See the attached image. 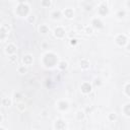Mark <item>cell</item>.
<instances>
[{
	"label": "cell",
	"mask_w": 130,
	"mask_h": 130,
	"mask_svg": "<svg viewBox=\"0 0 130 130\" xmlns=\"http://www.w3.org/2000/svg\"><path fill=\"white\" fill-rule=\"evenodd\" d=\"M77 43H78V40L77 39H71L70 40V45L71 46H75Z\"/></svg>",
	"instance_id": "1f68e13d"
},
{
	"label": "cell",
	"mask_w": 130,
	"mask_h": 130,
	"mask_svg": "<svg viewBox=\"0 0 130 130\" xmlns=\"http://www.w3.org/2000/svg\"><path fill=\"white\" fill-rule=\"evenodd\" d=\"M16 51H17V47L13 44V43H9L5 46L4 48V52L6 55L10 56V55H13V54H16Z\"/></svg>",
	"instance_id": "52a82bcc"
},
{
	"label": "cell",
	"mask_w": 130,
	"mask_h": 130,
	"mask_svg": "<svg viewBox=\"0 0 130 130\" xmlns=\"http://www.w3.org/2000/svg\"><path fill=\"white\" fill-rule=\"evenodd\" d=\"M16 108H17L18 111H20V112H24L25 109H26L25 104L22 103V102H17V104H16Z\"/></svg>",
	"instance_id": "44dd1931"
},
{
	"label": "cell",
	"mask_w": 130,
	"mask_h": 130,
	"mask_svg": "<svg viewBox=\"0 0 130 130\" xmlns=\"http://www.w3.org/2000/svg\"><path fill=\"white\" fill-rule=\"evenodd\" d=\"M129 37H130V35H129Z\"/></svg>",
	"instance_id": "74e56055"
},
{
	"label": "cell",
	"mask_w": 130,
	"mask_h": 130,
	"mask_svg": "<svg viewBox=\"0 0 130 130\" xmlns=\"http://www.w3.org/2000/svg\"><path fill=\"white\" fill-rule=\"evenodd\" d=\"M57 67H58V69H60V70H66V69L68 68V63H67L66 61H64V60L59 61L58 64H57Z\"/></svg>",
	"instance_id": "d6986e66"
},
{
	"label": "cell",
	"mask_w": 130,
	"mask_h": 130,
	"mask_svg": "<svg viewBox=\"0 0 130 130\" xmlns=\"http://www.w3.org/2000/svg\"><path fill=\"white\" fill-rule=\"evenodd\" d=\"M66 36V31L64 29V27L62 26H57L54 29V37L56 39H63Z\"/></svg>",
	"instance_id": "9c48e42d"
},
{
	"label": "cell",
	"mask_w": 130,
	"mask_h": 130,
	"mask_svg": "<svg viewBox=\"0 0 130 130\" xmlns=\"http://www.w3.org/2000/svg\"><path fill=\"white\" fill-rule=\"evenodd\" d=\"M9 31H10V28H9V26H7L6 24H2L1 25V27H0V40L2 41V42H4L5 40H6V38L8 37V35H9Z\"/></svg>",
	"instance_id": "5b68a950"
},
{
	"label": "cell",
	"mask_w": 130,
	"mask_h": 130,
	"mask_svg": "<svg viewBox=\"0 0 130 130\" xmlns=\"http://www.w3.org/2000/svg\"><path fill=\"white\" fill-rule=\"evenodd\" d=\"M2 122H3V115L1 114L0 115V123H2Z\"/></svg>",
	"instance_id": "e575fe53"
},
{
	"label": "cell",
	"mask_w": 130,
	"mask_h": 130,
	"mask_svg": "<svg viewBox=\"0 0 130 130\" xmlns=\"http://www.w3.org/2000/svg\"><path fill=\"white\" fill-rule=\"evenodd\" d=\"M10 1H15V0H10Z\"/></svg>",
	"instance_id": "8d00e7d4"
},
{
	"label": "cell",
	"mask_w": 130,
	"mask_h": 130,
	"mask_svg": "<svg viewBox=\"0 0 130 130\" xmlns=\"http://www.w3.org/2000/svg\"><path fill=\"white\" fill-rule=\"evenodd\" d=\"M17 71H18V73H20V74H25V73L27 72V68H26L25 65H21V66H19V67L17 68Z\"/></svg>",
	"instance_id": "7402d4cb"
},
{
	"label": "cell",
	"mask_w": 130,
	"mask_h": 130,
	"mask_svg": "<svg viewBox=\"0 0 130 130\" xmlns=\"http://www.w3.org/2000/svg\"><path fill=\"white\" fill-rule=\"evenodd\" d=\"M90 25L93 27V29H98V30H101L104 28V22L102 21L101 18L99 17H94L91 19V22H90Z\"/></svg>",
	"instance_id": "3957f363"
},
{
	"label": "cell",
	"mask_w": 130,
	"mask_h": 130,
	"mask_svg": "<svg viewBox=\"0 0 130 130\" xmlns=\"http://www.w3.org/2000/svg\"><path fill=\"white\" fill-rule=\"evenodd\" d=\"M13 98H14V100H15V101L19 102V100L21 99V94H20L18 91H16V92H14V94H13Z\"/></svg>",
	"instance_id": "4dcf8cb0"
},
{
	"label": "cell",
	"mask_w": 130,
	"mask_h": 130,
	"mask_svg": "<svg viewBox=\"0 0 130 130\" xmlns=\"http://www.w3.org/2000/svg\"><path fill=\"white\" fill-rule=\"evenodd\" d=\"M62 14H63L66 18L71 19V18L74 17V10H73L72 8H65V9L62 11Z\"/></svg>",
	"instance_id": "4fadbf2b"
},
{
	"label": "cell",
	"mask_w": 130,
	"mask_h": 130,
	"mask_svg": "<svg viewBox=\"0 0 130 130\" xmlns=\"http://www.w3.org/2000/svg\"><path fill=\"white\" fill-rule=\"evenodd\" d=\"M27 21H28L29 23H34V22L36 21V16H35V15H28V16H27Z\"/></svg>",
	"instance_id": "f546056e"
},
{
	"label": "cell",
	"mask_w": 130,
	"mask_h": 130,
	"mask_svg": "<svg viewBox=\"0 0 130 130\" xmlns=\"http://www.w3.org/2000/svg\"><path fill=\"white\" fill-rule=\"evenodd\" d=\"M122 112H123V115L126 116V117H130V103H127L123 106L122 108Z\"/></svg>",
	"instance_id": "ac0fdd59"
},
{
	"label": "cell",
	"mask_w": 130,
	"mask_h": 130,
	"mask_svg": "<svg viewBox=\"0 0 130 130\" xmlns=\"http://www.w3.org/2000/svg\"><path fill=\"white\" fill-rule=\"evenodd\" d=\"M93 27L91 26V25H88V26H85L84 27V32L86 34V35H91L92 32H93Z\"/></svg>",
	"instance_id": "4316f807"
},
{
	"label": "cell",
	"mask_w": 130,
	"mask_h": 130,
	"mask_svg": "<svg viewBox=\"0 0 130 130\" xmlns=\"http://www.w3.org/2000/svg\"><path fill=\"white\" fill-rule=\"evenodd\" d=\"M54 129H58V130H61V129H65L66 128V123L61 120V119H58L54 122Z\"/></svg>",
	"instance_id": "7c38bea8"
},
{
	"label": "cell",
	"mask_w": 130,
	"mask_h": 130,
	"mask_svg": "<svg viewBox=\"0 0 130 130\" xmlns=\"http://www.w3.org/2000/svg\"><path fill=\"white\" fill-rule=\"evenodd\" d=\"M41 5H42V7L49 8V7L51 6V0H42Z\"/></svg>",
	"instance_id": "d4e9b609"
},
{
	"label": "cell",
	"mask_w": 130,
	"mask_h": 130,
	"mask_svg": "<svg viewBox=\"0 0 130 130\" xmlns=\"http://www.w3.org/2000/svg\"><path fill=\"white\" fill-rule=\"evenodd\" d=\"M125 48H126L127 51H130V43H128V44L125 46Z\"/></svg>",
	"instance_id": "836d02e7"
},
{
	"label": "cell",
	"mask_w": 130,
	"mask_h": 130,
	"mask_svg": "<svg viewBox=\"0 0 130 130\" xmlns=\"http://www.w3.org/2000/svg\"><path fill=\"white\" fill-rule=\"evenodd\" d=\"M124 93L130 98V83H126L124 86Z\"/></svg>",
	"instance_id": "484cf974"
},
{
	"label": "cell",
	"mask_w": 130,
	"mask_h": 130,
	"mask_svg": "<svg viewBox=\"0 0 130 130\" xmlns=\"http://www.w3.org/2000/svg\"><path fill=\"white\" fill-rule=\"evenodd\" d=\"M32 62H34V57H32V55H30V54L23 55V57H22V63H23V65H25V66H30V65L32 64Z\"/></svg>",
	"instance_id": "30bf717a"
},
{
	"label": "cell",
	"mask_w": 130,
	"mask_h": 130,
	"mask_svg": "<svg viewBox=\"0 0 130 130\" xmlns=\"http://www.w3.org/2000/svg\"><path fill=\"white\" fill-rule=\"evenodd\" d=\"M50 16H51V18L53 20H59L61 18V16H62V12L60 10H54V11L51 12Z\"/></svg>",
	"instance_id": "9a60e30c"
},
{
	"label": "cell",
	"mask_w": 130,
	"mask_h": 130,
	"mask_svg": "<svg viewBox=\"0 0 130 130\" xmlns=\"http://www.w3.org/2000/svg\"><path fill=\"white\" fill-rule=\"evenodd\" d=\"M98 14L100 16H106L109 14V7L106 3H101L98 7Z\"/></svg>",
	"instance_id": "ba28073f"
},
{
	"label": "cell",
	"mask_w": 130,
	"mask_h": 130,
	"mask_svg": "<svg viewBox=\"0 0 130 130\" xmlns=\"http://www.w3.org/2000/svg\"><path fill=\"white\" fill-rule=\"evenodd\" d=\"M126 15V12H125V10H118L117 11V13H116V16H117V18H119V19H122L124 16Z\"/></svg>",
	"instance_id": "cb8c5ba5"
},
{
	"label": "cell",
	"mask_w": 130,
	"mask_h": 130,
	"mask_svg": "<svg viewBox=\"0 0 130 130\" xmlns=\"http://www.w3.org/2000/svg\"><path fill=\"white\" fill-rule=\"evenodd\" d=\"M125 6H126V8H127V9H129V10H130V0H127V1H126Z\"/></svg>",
	"instance_id": "d6a6232c"
},
{
	"label": "cell",
	"mask_w": 130,
	"mask_h": 130,
	"mask_svg": "<svg viewBox=\"0 0 130 130\" xmlns=\"http://www.w3.org/2000/svg\"><path fill=\"white\" fill-rule=\"evenodd\" d=\"M68 108H69V104H68V102H66V101H59V102L57 103V109H58L59 111L64 112V111H67Z\"/></svg>",
	"instance_id": "8fae6325"
},
{
	"label": "cell",
	"mask_w": 130,
	"mask_h": 130,
	"mask_svg": "<svg viewBox=\"0 0 130 130\" xmlns=\"http://www.w3.org/2000/svg\"><path fill=\"white\" fill-rule=\"evenodd\" d=\"M42 47L46 49V48H47V44H45V43H44V44H42Z\"/></svg>",
	"instance_id": "d590c367"
},
{
	"label": "cell",
	"mask_w": 130,
	"mask_h": 130,
	"mask_svg": "<svg viewBox=\"0 0 130 130\" xmlns=\"http://www.w3.org/2000/svg\"><path fill=\"white\" fill-rule=\"evenodd\" d=\"M115 43L119 46V47H125L127 44H128V39L125 35H118L116 38H115Z\"/></svg>",
	"instance_id": "277c9868"
},
{
	"label": "cell",
	"mask_w": 130,
	"mask_h": 130,
	"mask_svg": "<svg viewBox=\"0 0 130 130\" xmlns=\"http://www.w3.org/2000/svg\"><path fill=\"white\" fill-rule=\"evenodd\" d=\"M80 90L83 94H88L92 90V84L89 83L88 81H83L80 85Z\"/></svg>",
	"instance_id": "8992f818"
},
{
	"label": "cell",
	"mask_w": 130,
	"mask_h": 130,
	"mask_svg": "<svg viewBox=\"0 0 130 130\" xmlns=\"http://www.w3.org/2000/svg\"><path fill=\"white\" fill-rule=\"evenodd\" d=\"M1 105L3 106V107H10L11 105H12V100L10 99V98H8V96H4V98H2V100H1Z\"/></svg>",
	"instance_id": "e0dca14e"
},
{
	"label": "cell",
	"mask_w": 130,
	"mask_h": 130,
	"mask_svg": "<svg viewBox=\"0 0 130 130\" xmlns=\"http://www.w3.org/2000/svg\"><path fill=\"white\" fill-rule=\"evenodd\" d=\"M102 83H103V81H102V79L100 77H95L93 79V81H92V85L93 86H101Z\"/></svg>",
	"instance_id": "603a6c76"
},
{
	"label": "cell",
	"mask_w": 130,
	"mask_h": 130,
	"mask_svg": "<svg viewBox=\"0 0 130 130\" xmlns=\"http://www.w3.org/2000/svg\"><path fill=\"white\" fill-rule=\"evenodd\" d=\"M29 11H30V9H29L28 4H26V3H19L15 7L14 13L17 16H19V17H24V16L27 17L28 14H29Z\"/></svg>",
	"instance_id": "7a4b0ae2"
},
{
	"label": "cell",
	"mask_w": 130,
	"mask_h": 130,
	"mask_svg": "<svg viewBox=\"0 0 130 130\" xmlns=\"http://www.w3.org/2000/svg\"><path fill=\"white\" fill-rule=\"evenodd\" d=\"M79 65H80V68L82 70H87L90 67V63L87 59H81L80 62H79Z\"/></svg>",
	"instance_id": "5bb4252c"
},
{
	"label": "cell",
	"mask_w": 130,
	"mask_h": 130,
	"mask_svg": "<svg viewBox=\"0 0 130 130\" xmlns=\"http://www.w3.org/2000/svg\"><path fill=\"white\" fill-rule=\"evenodd\" d=\"M43 64L47 68H53L58 64V58L52 52L46 53L44 55V58H43Z\"/></svg>",
	"instance_id": "6da1fadb"
},
{
	"label": "cell",
	"mask_w": 130,
	"mask_h": 130,
	"mask_svg": "<svg viewBox=\"0 0 130 130\" xmlns=\"http://www.w3.org/2000/svg\"><path fill=\"white\" fill-rule=\"evenodd\" d=\"M8 59H9V62H10V63H14V62H16V60H17V56H16L15 54H13V55H10V56L8 57Z\"/></svg>",
	"instance_id": "f1b7e54d"
},
{
	"label": "cell",
	"mask_w": 130,
	"mask_h": 130,
	"mask_svg": "<svg viewBox=\"0 0 130 130\" xmlns=\"http://www.w3.org/2000/svg\"><path fill=\"white\" fill-rule=\"evenodd\" d=\"M84 117H85V113H84V111H82V110H78V111L76 112V114H75V118H76L77 121L83 120Z\"/></svg>",
	"instance_id": "ffe728a7"
},
{
	"label": "cell",
	"mask_w": 130,
	"mask_h": 130,
	"mask_svg": "<svg viewBox=\"0 0 130 130\" xmlns=\"http://www.w3.org/2000/svg\"><path fill=\"white\" fill-rule=\"evenodd\" d=\"M108 119H109V121L114 122V121L117 119V115H116V113H110V114L108 115Z\"/></svg>",
	"instance_id": "83f0119b"
},
{
	"label": "cell",
	"mask_w": 130,
	"mask_h": 130,
	"mask_svg": "<svg viewBox=\"0 0 130 130\" xmlns=\"http://www.w3.org/2000/svg\"><path fill=\"white\" fill-rule=\"evenodd\" d=\"M39 31H40V34L46 36V35H48L50 32V27L47 24H41L39 26Z\"/></svg>",
	"instance_id": "2e32d148"
}]
</instances>
